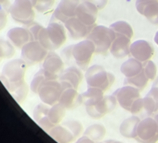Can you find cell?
Segmentation results:
<instances>
[{"label":"cell","instance_id":"cell-1","mask_svg":"<svg viewBox=\"0 0 158 143\" xmlns=\"http://www.w3.org/2000/svg\"><path fill=\"white\" fill-rule=\"evenodd\" d=\"M26 68L27 65L21 58L11 60L3 66L0 79L10 93H13L16 89L25 83L24 75Z\"/></svg>","mask_w":158,"mask_h":143},{"label":"cell","instance_id":"cell-2","mask_svg":"<svg viewBox=\"0 0 158 143\" xmlns=\"http://www.w3.org/2000/svg\"><path fill=\"white\" fill-rule=\"evenodd\" d=\"M66 28L64 24L50 22L47 27H43L37 40L48 51H55L60 48L66 41Z\"/></svg>","mask_w":158,"mask_h":143},{"label":"cell","instance_id":"cell-3","mask_svg":"<svg viewBox=\"0 0 158 143\" xmlns=\"http://www.w3.org/2000/svg\"><path fill=\"white\" fill-rule=\"evenodd\" d=\"M62 53L65 56H72L79 68L82 70H87L92 55L95 53V45L89 39L82 40L74 45L67 47Z\"/></svg>","mask_w":158,"mask_h":143},{"label":"cell","instance_id":"cell-4","mask_svg":"<svg viewBox=\"0 0 158 143\" xmlns=\"http://www.w3.org/2000/svg\"><path fill=\"white\" fill-rule=\"evenodd\" d=\"M85 79L88 87H95L107 91L114 83V75L100 65H93L86 70Z\"/></svg>","mask_w":158,"mask_h":143},{"label":"cell","instance_id":"cell-5","mask_svg":"<svg viewBox=\"0 0 158 143\" xmlns=\"http://www.w3.org/2000/svg\"><path fill=\"white\" fill-rule=\"evenodd\" d=\"M115 37V33L110 27L96 25L88 35L87 39H89L95 45V53L106 54Z\"/></svg>","mask_w":158,"mask_h":143},{"label":"cell","instance_id":"cell-6","mask_svg":"<svg viewBox=\"0 0 158 143\" xmlns=\"http://www.w3.org/2000/svg\"><path fill=\"white\" fill-rule=\"evenodd\" d=\"M11 18L23 25H30L35 20V8L31 0H15L10 7Z\"/></svg>","mask_w":158,"mask_h":143},{"label":"cell","instance_id":"cell-7","mask_svg":"<svg viewBox=\"0 0 158 143\" xmlns=\"http://www.w3.org/2000/svg\"><path fill=\"white\" fill-rule=\"evenodd\" d=\"M48 51L38 40H32L21 49V59L31 66L43 62Z\"/></svg>","mask_w":158,"mask_h":143},{"label":"cell","instance_id":"cell-8","mask_svg":"<svg viewBox=\"0 0 158 143\" xmlns=\"http://www.w3.org/2000/svg\"><path fill=\"white\" fill-rule=\"evenodd\" d=\"M135 139L139 143H156L158 141V125L153 117L149 116L140 120Z\"/></svg>","mask_w":158,"mask_h":143},{"label":"cell","instance_id":"cell-9","mask_svg":"<svg viewBox=\"0 0 158 143\" xmlns=\"http://www.w3.org/2000/svg\"><path fill=\"white\" fill-rule=\"evenodd\" d=\"M62 90L61 83L59 80H48L42 84L37 94L43 103L53 106L59 103Z\"/></svg>","mask_w":158,"mask_h":143},{"label":"cell","instance_id":"cell-10","mask_svg":"<svg viewBox=\"0 0 158 143\" xmlns=\"http://www.w3.org/2000/svg\"><path fill=\"white\" fill-rule=\"evenodd\" d=\"M42 63V69L47 79L59 80V76L64 70V62L62 58L54 51H50Z\"/></svg>","mask_w":158,"mask_h":143},{"label":"cell","instance_id":"cell-11","mask_svg":"<svg viewBox=\"0 0 158 143\" xmlns=\"http://www.w3.org/2000/svg\"><path fill=\"white\" fill-rule=\"evenodd\" d=\"M81 0H60L54 11L50 22H60L64 24L70 18L76 15V10Z\"/></svg>","mask_w":158,"mask_h":143},{"label":"cell","instance_id":"cell-12","mask_svg":"<svg viewBox=\"0 0 158 143\" xmlns=\"http://www.w3.org/2000/svg\"><path fill=\"white\" fill-rule=\"evenodd\" d=\"M117 105L116 98L112 96H104V97L96 105L86 107L87 113L93 119H101L107 113L113 111Z\"/></svg>","mask_w":158,"mask_h":143},{"label":"cell","instance_id":"cell-13","mask_svg":"<svg viewBox=\"0 0 158 143\" xmlns=\"http://www.w3.org/2000/svg\"><path fill=\"white\" fill-rule=\"evenodd\" d=\"M113 96L116 98L117 103L120 105L121 108H123L125 110L129 111L133 102L137 98L140 97V93L139 89L133 86L124 85L123 87L115 90Z\"/></svg>","mask_w":158,"mask_h":143},{"label":"cell","instance_id":"cell-14","mask_svg":"<svg viewBox=\"0 0 158 143\" xmlns=\"http://www.w3.org/2000/svg\"><path fill=\"white\" fill-rule=\"evenodd\" d=\"M99 9L89 1H81L76 10V17L88 26H95Z\"/></svg>","mask_w":158,"mask_h":143},{"label":"cell","instance_id":"cell-15","mask_svg":"<svg viewBox=\"0 0 158 143\" xmlns=\"http://www.w3.org/2000/svg\"><path fill=\"white\" fill-rule=\"evenodd\" d=\"M154 53L153 46L145 39H139L130 45V55L141 63H145L152 57Z\"/></svg>","mask_w":158,"mask_h":143},{"label":"cell","instance_id":"cell-16","mask_svg":"<svg viewBox=\"0 0 158 143\" xmlns=\"http://www.w3.org/2000/svg\"><path fill=\"white\" fill-rule=\"evenodd\" d=\"M136 9L150 23L158 25V0H137Z\"/></svg>","mask_w":158,"mask_h":143},{"label":"cell","instance_id":"cell-17","mask_svg":"<svg viewBox=\"0 0 158 143\" xmlns=\"http://www.w3.org/2000/svg\"><path fill=\"white\" fill-rule=\"evenodd\" d=\"M64 26L68 31L69 35L73 39H80L83 38H87L90 33L91 29L94 27L86 25L83 22H81L76 16L70 18L68 21L64 23Z\"/></svg>","mask_w":158,"mask_h":143},{"label":"cell","instance_id":"cell-18","mask_svg":"<svg viewBox=\"0 0 158 143\" xmlns=\"http://www.w3.org/2000/svg\"><path fill=\"white\" fill-rule=\"evenodd\" d=\"M7 38L17 49H22L28 42L35 40L31 32L26 26L13 27L10 29L7 34Z\"/></svg>","mask_w":158,"mask_h":143},{"label":"cell","instance_id":"cell-19","mask_svg":"<svg viewBox=\"0 0 158 143\" xmlns=\"http://www.w3.org/2000/svg\"><path fill=\"white\" fill-rule=\"evenodd\" d=\"M85 76L82 73V69L76 66H69L64 69L59 76V81L64 83L74 89H78L83 78Z\"/></svg>","mask_w":158,"mask_h":143},{"label":"cell","instance_id":"cell-20","mask_svg":"<svg viewBox=\"0 0 158 143\" xmlns=\"http://www.w3.org/2000/svg\"><path fill=\"white\" fill-rule=\"evenodd\" d=\"M59 103L62 105L66 109H76L82 104L81 94L77 92V89L73 87H68L62 90V93L60 96Z\"/></svg>","mask_w":158,"mask_h":143},{"label":"cell","instance_id":"cell-21","mask_svg":"<svg viewBox=\"0 0 158 143\" xmlns=\"http://www.w3.org/2000/svg\"><path fill=\"white\" fill-rule=\"evenodd\" d=\"M131 38L126 36H116L110 47V52L115 58H124L130 55Z\"/></svg>","mask_w":158,"mask_h":143},{"label":"cell","instance_id":"cell-22","mask_svg":"<svg viewBox=\"0 0 158 143\" xmlns=\"http://www.w3.org/2000/svg\"><path fill=\"white\" fill-rule=\"evenodd\" d=\"M140 122V119L137 115H132L123 121L119 126L120 134L127 138H136L138 125Z\"/></svg>","mask_w":158,"mask_h":143},{"label":"cell","instance_id":"cell-23","mask_svg":"<svg viewBox=\"0 0 158 143\" xmlns=\"http://www.w3.org/2000/svg\"><path fill=\"white\" fill-rule=\"evenodd\" d=\"M48 133L58 143H72L75 139L73 134L63 124L55 125Z\"/></svg>","mask_w":158,"mask_h":143},{"label":"cell","instance_id":"cell-24","mask_svg":"<svg viewBox=\"0 0 158 143\" xmlns=\"http://www.w3.org/2000/svg\"><path fill=\"white\" fill-rule=\"evenodd\" d=\"M120 70L126 78H131L139 74L143 70V63L132 57L121 65Z\"/></svg>","mask_w":158,"mask_h":143},{"label":"cell","instance_id":"cell-25","mask_svg":"<svg viewBox=\"0 0 158 143\" xmlns=\"http://www.w3.org/2000/svg\"><path fill=\"white\" fill-rule=\"evenodd\" d=\"M104 97V92L99 88L88 87V90L81 94L82 104L85 107H90L98 104Z\"/></svg>","mask_w":158,"mask_h":143},{"label":"cell","instance_id":"cell-26","mask_svg":"<svg viewBox=\"0 0 158 143\" xmlns=\"http://www.w3.org/2000/svg\"><path fill=\"white\" fill-rule=\"evenodd\" d=\"M84 136L91 138L95 142L102 140L106 135V128L100 123H95L89 126L83 134Z\"/></svg>","mask_w":158,"mask_h":143},{"label":"cell","instance_id":"cell-27","mask_svg":"<svg viewBox=\"0 0 158 143\" xmlns=\"http://www.w3.org/2000/svg\"><path fill=\"white\" fill-rule=\"evenodd\" d=\"M109 27L115 33V36H126L129 38L133 37L132 26L126 21L114 22Z\"/></svg>","mask_w":158,"mask_h":143},{"label":"cell","instance_id":"cell-28","mask_svg":"<svg viewBox=\"0 0 158 143\" xmlns=\"http://www.w3.org/2000/svg\"><path fill=\"white\" fill-rule=\"evenodd\" d=\"M65 112L66 109L60 103H57L53 106H50L48 112V117L53 124L57 125L62 121L63 117L65 116Z\"/></svg>","mask_w":158,"mask_h":143},{"label":"cell","instance_id":"cell-29","mask_svg":"<svg viewBox=\"0 0 158 143\" xmlns=\"http://www.w3.org/2000/svg\"><path fill=\"white\" fill-rule=\"evenodd\" d=\"M149 81L150 80L147 78V76L144 73V71L142 70L139 74H138L134 77L126 78L124 81V85H130V86H133V87L139 89V91H141L147 86Z\"/></svg>","mask_w":158,"mask_h":143},{"label":"cell","instance_id":"cell-30","mask_svg":"<svg viewBox=\"0 0 158 143\" xmlns=\"http://www.w3.org/2000/svg\"><path fill=\"white\" fill-rule=\"evenodd\" d=\"M15 54V47L10 40L0 38V60L11 58Z\"/></svg>","mask_w":158,"mask_h":143},{"label":"cell","instance_id":"cell-31","mask_svg":"<svg viewBox=\"0 0 158 143\" xmlns=\"http://www.w3.org/2000/svg\"><path fill=\"white\" fill-rule=\"evenodd\" d=\"M46 81H48V79H47V77H46V75L44 73L43 69L41 68L38 71V72L34 76V78H33V80L31 82V84H30L31 91L33 93H35V94H37L38 91H39V89H40V87L42 86V84Z\"/></svg>","mask_w":158,"mask_h":143},{"label":"cell","instance_id":"cell-32","mask_svg":"<svg viewBox=\"0 0 158 143\" xmlns=\"http://www.w3.org/2000/svg\"><path fill=\"white\" fill-rule=\"evenodd\" d=\"M35 11L40 13L48 11L54 5L55 0H31Z\"/></svg>","mask_w":158,"mask_h":143},{"label":"cell","instance_id":"cell-33","mask_svg":"<svg viewBox=\"0 0 158 143\" xmlns=\"http://www.w3.org/2000/svg\"><path fill=\"white\" fill-rule=\"evenodd\" d=\"M64 126H66L73 134V136H75V138H78L79 136H80L83 132V125L82 123L79 122V121H76V120H69V121H66L62 123Z\"/></svg>","mask_w":158,"mask_h":143},{"label":"cell","instance_id":"cell-34","mask_svg":"<svg viewBox=\"0 0 158 143\" xmlns=\"http://www.w3.org/2000/svg\"><path fill=\"white\" fill-rule=\"evenodd\" d=\"M143 109L146 111L147 115H153L158 111V107L154 99L149 96L146 95V96L143 97Z\"/></svg>","mask_w":158,"mask_h":143},{"label":"cell","instance_id":"cell-35","mask_svg":"<svg viewBox=\"0 0 158 143\" xmlns=\"http://www.w3.org/2000/svg\"><path fill=\"white\" fill-rule=\"evenodd\" d=\"M143 71L147 78L151 81H153L157 76V67L156 65L152 61L149 60L145 63H143Z\"/></svg>","mask_w":158,"mask_h":143},{"label":"cell","instance_id":"cell-36","mask_svg":"<svg viewBox=\"0 0 158 143\" xmlns=\"http://www.w3.org/2000/svg\"><path fill=\"white\" fill-rule=\"evenodd\" d=\"M48 109H49L48 105H47V104H45L43 102L41 104H38L35 107V110H34V119H35V121L37 123L40 119L47 116L48 112Z\"/></svg>","mask_w":158,"mask_h":143},{"label":"cell","instance_id":"cell-37","mask_svg":"<svg viewBox=\"0 0 158 143\" xmlns=\"http://www.w3.org/2000/svg\"><path fill=\"white\" fill-rule=\"evenodd\" d=\"M11 95L17 100V102H19V103L23 102L25 99V97L27 96V95H28V87H27L26 83H24L23 85L20 86L13 93H11Z\"/></svg>","mask_w":158,"mask_h":143},{"label":"cell","instance_id":"cell-38","mask_svg":"<svg viewBox=\"0 0 158 143\" xmlns=\"http://www.w3.org/2000/svg\"><path fill=\"white\" fill-rule=\"evenodd\" d=\"M24 26H26V27L29 29V31L31 32V34H32V36H33V38H34V39H35V40H37L38 35H39L40 31L42 30L43 26H42L40 24L35 23V22H33V23H31L30 25H24Z\"/></svg>","mask_w":158,"mask_h":143},{"label":"cell","instance_id":"cell-39","mask_svg":"<svg viewBox=\"0 0 158 143\" xmlns=\"http://www.w3.org/2000/svg\"><path fill=\"white\" fill-rule=\"evenodd\" d=\"M142 109H143V98L139 97V98H137V99L133 102V104H132V106H131V108H130L129 112H130L132 115H137V114H139Z\"/></svg>","mask_w":158,"mask_h":143},{"label":"cell","instance_id":"cell-40","mask_svg":"<svg viewBox=\"0 0 158 143\" xmlns=\"http://www.w3.org/2000/svg\"><path fill=\"white\" fill-rule=\"evenodd\" d=\"M37 123H38V125H39L41 128H43V129H44L45 131H47V132H48L51 128H53V127L55 126V124H53V123L50 122V120L48 119V115L45 116V117H43L42 119H40V120L37 122Z\"/></svg>","mask_w":158,"mask_h":143},{"label":"cell","instance_id":"cell-41","mask_svg":"<svg viewBox=\"0 0 158 143\" xmlns=\"http://www.w3.org/2000/svg\"><path fill=\"white\" fill-rule=\"evenodd\" d=\"M147 96L152 97L154 99V101L156 102L157 107H158V79H157V83H155L153 84V86L151 88V90L149 91V93L147 94Z\"/></svg>","mask_w":158,"mask_h":143},{"label":"cell","instance_id":"cell-42","mask_svg":"<svg viewBox=\"0 0 158 143\" xmlns=\"http://www.w3.org/2000/svg\"><path fill=\"white\" fill-rule=\"evenodd\" d=\"M8 11L0 8V28L1 30L6 26L7 21H8Z\"/></svg>","mask_w":158,"mask_h":143},{"label":"cell","instance_id":"cell-43","mask_svg":"<svg viewBox=\"0 0 158 143\" xmlns=\"http://www.w3.org/2000/svg\"><path fill=\"white\" fill-rule=\"evenodd\" d=\"M81 1H89V2H91L94 5H96L99 10H102V9H103L106 6L108 0H81Z\"/></svg>","mask_w":158,"mask_h":143},{"label":"cell","instance_id":"cell-44","mask_svg":"<svg viewBox=\"0 0 158 143\" xmlns=\"http://www.w3.org/2000/svg\"><path fill=\"white\" fill-rule=\"evenodd\" d=\"M74 143H96V142L94 140H92L91 138H89V137H88V136L83 135V136L78 137L77 140Z\"/></svg>","mask_w":158,"mask_h":143},{"label":"cell","instance_id":"cell-45","mask_svg":"<svg viewBox=\"0 0 158 143\" xmlns=\"http://www.w3.org/2000/svg\"><path fill=\"white\" fill-rule=\"evenodd\" d=\"M10 5L9 0H0V8H2L10 12Z\"/></svg>","mask_w":158,"mask_h":143},{"label":"cell","instance_id":"cell-46","mask_svg":"<svg viewBox=\"0 0 158 143\" xmlns=\"http://www.w3.org/2000/svg\"><path fill=\"white\" fill-rule=\"evenodd\" d=\"M154 42L157 44V46H158V30H157V32L155 33V36H154Z\"/></svg>","mask_w":158,"mask_h":143},{"label":"cell","instance_id":"cell-47","mask_svg":"<svg viewBox=\"0 0 158 143\" xmlns=\"http://www.w3.org/2000/svg\"><path fill=\"white\" fill-rule=\"evenodd\" d=\"M106 143H123V142H121V141H117V140H107V141H105Z\"/></svg>","mask_w":158,"mask_h":143},{"label":"cell","instance_id":"cell-48","mask_svg":"<svg viewBox=\"0 0 158 143\" xmlns=\"http://www.w3.org/2000/svg\"><path fill=\"white\" fill-rule=\"evenodd\" d=\"M152 117L154 118V120L156 121V123H157V125H158V112H156V113H154Z\"/></svg>","mask_w":158,"mask_h":143},{"label":"cell","instance_id":"cell-49","mask_svg":"<svg viewBox=\"0 0 158 143\" xmlns=\"http://www.w3.org/2000/svg\"><path fill=\"white\" fill-rule=\"evenodd\" d=\"M96 143H106V142H100V141H98V142H96Z\"/></svg>","mask_w":158,"mask_h":143},{"label":"cell","instance_id":"cell-50","mask_svg":"<svg viewBox=\"0 0 158 143\" xmlns=\"http://www.w3.org/2000/svg\"><path fill=\"white\" fill-rule=\"evenodd\" d=\"M0 30H1V28H0Z\"/></svg>","mask_w":158,"mask_h":143}]
</instances>
